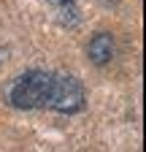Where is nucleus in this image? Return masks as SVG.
I'll return each mask as SVG.
<instances>
[{
  "instance_id": "1",
  "label": "nucleus",
  "mask_w": 146,
  "mask_h": 152,
  "mask_svg": "<svg viewBox=\"0 0 146 152\" xmlns=\"http://www.w3.org/2000/svg\"><path fill=\"white\" fill-rule=\"evenodd\" d=\"M49 90H51V73L33 68V71H25L19 76H14L6 84L3 95L14 109L30 111V109H46Z\"/></svg>"
},
{
  "instance_id": "2",
  "label": "nucleus",
  "mask_w": 146,
  "mask_h": 152,
  "mask_svg": "<svg viewBox=\"0 0 146 152\" xmlns=\"http://www.w3.org/2000/svg\"><path fill=\"white\" fill-rule=\"evenodd\" d=\"M87 103L84 98V87L76 76L70 73H51V90H49V101L46 109L60 111V114H76Z\"/></svg>"
},
{
  "instance_id": "3",
  "label": "nucleus",
  "mask_w": 146,
  "mask_h": 152,
  "mask_svg": "<svg viewBox=\"0 0 146 152\" xmlns=\"http://www.w3.org/2000/svg\"><path fill=\"white\" fill-rule=\"evenodd\" d=\"M87 57H89L95 65H106V63H111V57H114V35H108V33H98L92 41H89V46H87Z\"/></svg>"
},
{
  "instance_id": "4",
  "label": "nucleus",
  "mask_w": 146,
  "mask_h": 152,
  "mask_svg": "<svg viewBox=\"0 0 146 152\" xmlns=\"http://www.w3.org/2000/svg\"><path fill=\"white\" fill-rule=\"evenodd\" d=\"M49 3H54V6H60V8H62V6H73L76 0H49Z\"/></svg>"
},
{
  "instance_id": "5",
  "label": "nucleus",
  "mask_w": 146,
  "mask_h": 152,
  "mask_svg": "<svg viewBox=\"0 0 146 152\" xmlns=\"http://www.w3.org/2000/svg\"><path fill=\"white\" fill-rule=\"evenodd\" d=\"M3 60H6V52H3V49H0V65H3Z\"/></svg>"
}]
</instances>
